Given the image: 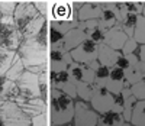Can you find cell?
Instances as JSON below:
<instances>
[{
	"instance_id": "obj_1",
	"label": "cell",
	"mask_w": 145,
	"mask_h": 126,
	"mask_svg": "<svg viewBox=\"0 0 145 126\" xmlns=\"http://www.w3.org/2000/svg\"><path fill=\"white\" fill-rule=\"evenodd\" d=\"M18 54L20 59L23 61L25 68L48 64V54H50V22H46L35 35L22 39L19 49H18Z\"/></svg>"
},
{
	"instance_id": "obj_2",
	"label": "cell",
	"mask_w": 145,
	"mask_h": 126,
	"mask_svg": "<svg viewBox=\"0 0 145 126\" xmlns=\"http://www.w3.org/2000/svg\"><path fill=\"white\" fill-rule=\"evenodd\" d=\"M76 100L68 94L51 89L50 100H48V113H50L51 125H65L71 123L74 119Z\"/></svg>"
},
{
	"instance_id": "obj_3",
	"label": "cell",
	"mask_w": 145,
	"mask_h": 126,
	"mask_svg": "<svg viewBox=\"0 0 145 126\" xmlns=\"http://www.w3.org/2000/svg\"><path fill=\"white\" fill-rule=\"evenodd\" d=\"M20 41L22 38L16 28L13 16H2L0 19V46L18 52Z\"/></svg>"
},
{
	"instance_id": "obj_4",
	"label": "cell",
	"mask_w": 145,
	"mask_h": 126,
	"mask_svg": "<svg viewBox=\"0 0 145 126\" xmlns=\"http://www.w3.org/2000/svg\"><path fill=\"white\" fill-rule=\"evenodd\" d=\"M39 15L41 13L38 12V9H36L33 2H28V0L18 2L13 19H15V23H16V28L20 33V38L25 35V32L29 29V26Z\"/></svg>"
},
{
	"instance_id": "obj_5",
	"label": "cell",
	"mask_w": 145,
	"mask_h": 126,
	"mask_svg": "<svg viewBox=\"0 0 145 126\" xmlns=\"http://www.w3.org/2000/svg\"><path fill=\"white\" fill-rule=\"evenodd\" d=\"M0 126H31V118L15 102L0 103Z\"/></svg>"
},
{
	"instance_id": "obj_6",
	"label": "cell",
	"mask_w": 145,
	"mask_h": 126,
	"mask_svg": "<svg viewBox=\"0 0 145 126\" xmlns=\"http://www.w3.org/2000/svg\"><path fill=\"white\" fill-rule=\"evenodd\" d=\"M16 86L19 89V99L18 100H25V99H36L41 97L39 91V77L29 70H25L23 74L16 81ZM16 100V102H18Z\"/></svg>"
},
{
	"instance_id": "obj_7",
	"label": "cell",
	"mask_w": 145,
	"mask_h": 126,
	"mask_svg": "<svg viewBox=\"0 0 145 126\" xmlns=\"http://www.w3.org/2000/svg\"><path fill=\"white\" fill-rule=\"evenodd\" d=\"M74 62L71 54L64 48V44L50 45V54H48V67L50 71H65Z\"/></svg>"
},
{
	"instance_id": "obj_8",
	"label": "cell",
	"mask_w": 145,
	"mask_h": 126,
	"mask_svg": "<svg viewBox=\"0 0 145 126\" xmlns=\"http://www.w3.org/2000/svg\"><path fill=\"white\" fill-rule=\"evenodd\" d=\"M90 104L99 115H103L106 112L113 110L115 96L110 91H107L105 87L93 84V93H91V99H90Z\"/></svg>"
},
{
	"instance_id": "obj_9",
	"label": "cell",
	"mask_w": 145,
	"mask_h": 126,
	"mask_svg": "<svg viewBox=\"0 0 145 126\" xmlns=\"http://www.w3.org/2000/svg\"><path fill=\"white\" fill-rule=\"evenodd\" d=\"M99 113L96 112L89 102L76 99V112L72 123L74 126H97Z\"/></svg>"
},
{
	"instance_id": "obj_10",
	"label": "cell",
	"mask_w": 145,
	"mask_h": 126,
	"mask_svg": "<svg viewBox=\"0 0 145 126\" xmlns=\"http://www.w3.org/2000/svg\"><path fill=\"white\" fill-rule=\"evenodd\" d=\"M50 83H51V89H57L59 91H63L68 94L72 99H77V90H76V84L71 80V75L68 70L65 71H50Z\"/></svg>"
},
{
	"instance_id": "obj_11",
	"label": "cell",
	"mask_w": 145,
	"mask_h": 126,
	"mask_svg": "<svg viewBox=\"0 0 145 126\" xmlns=\"http://www.w3.org/2000/svg\"><path fill=\"white\" fill-rule=\"evenodd\" d=\"M72 59L76 62H80V64H90L91 61H96L97 59V55H99V44L93 42L91 39H87L83 41L76 49L70 51Z\"/></svg>"
},
{
	"instance_id": "obj_12",
	"label": "cell",
	"mask_w": 145,
	"mask_h": 126,
	"mask_svg": "<svg viewBox=\"0 0 145 126\" xmlns=\"http://www.w3.org/2000/svg\"><path fill=\"white\" fill-rule=\"evenodd\" d=\"M48 20H58V22L78 20L76 3L74 2H54V5L51 6L50 19Z\"/></svg>"
},
{
	"instance_id": "obj_13",
	"label": "cell",
	"mask_w": 145,
	"mask_h": 126,
	"mask_svg": "<svg viewBox=\"0 0 145 126\" xmlns=\"http://www.w3.org/2000/svg\"><path fill=\"white\" fill-rule=\"evenodd\" d=\"M76 3V9H77V19L78 22H86V20H91V19H100L102 15V5L100 2H77Z\"/></svg>"
},
{
	"instance_id": "obj_14",
	"label": "cell",
	"mask_w": 145,
	"mask_h": 126,
	"mask_svg": "<svg viewBox=\"0 0 145 126\" xmlns=\"http://www.w3.org/2000/svg\"><path fill=\"white\" fill-rule=\"evenodd\" d=\"M15 103L31 119L35 118V116H38V115H41V113H44V112H48V102H45V100L41 99V97L18 100V102H15Z\"/></svg>"
},
{
	"instance_id": "obj_15",
	"label": "cell",
	"mask_w": 145,
	"mask_h": 126,
	"mask_svg": "<svg viewBox=\"0 0 145 126\" xmlns=\"http://www.w3.org/2000/svg\"><path fill=\"white\" fill-rule=\"evenodd\" d=\"M68 72L71 75V80L76 83H89L94 84V71L89 64H80V62H72L68 67Z\"/></svg>"
},
{
	"instance_id": "obj_16",
	"label": "cell",
	"mask_w": 145,
	"mask_h": 126,
	"mask_svg": "<svg viewBox=\"0 0 145 126\" xmlns=\"http://www.w3.org/2000/svg\"><path fill=\"white\" fill-rule=\"evenodd\" d=\"M128 35L125 33V31L122 29V26L118 23L115 25V26L109 28L106 31V35H105V45L110 46L113 49H116V51H122V48L125 45V42L128 41Z\"/></svg>"
},
{
	"instance_id": "obj_17",
	"label": "cell",
	"mask_w": 145,
	"mask_h": 126,
	"mask_svg": "<svg viewBox=\"0 0 145 126\" xmlns=\"http://www.w3.org/2000/svg\"><path fill=\"white\" fill-rule=\"evenodd\" d=\"M125 71L119 67H112L110 68V75H109V80L105 86V89L107 91H110L112 94H119L120 91L123 90L125 87Z\"/></svg>"
},
{
	"instance_id": "obj_18",
	"label": "cell",
	"mask_w": 145,
	"mask_h": 126,
	"mask_svg": "<svg viewBox=\"0 0 145 126\" xmlns=\"http://www.w3.org/2000/svg\"><path fill=\"white\" fill-rule=\"evenodd\" d=\"M102 5V15H100V26L103 29H109L118 25V16H116V12H115V5H113V0H103L100 2Z\"/></svg>"
},
{
	"instance_id": "obj_19",
	"label": "cell",
	"mask_w": 145,
	"mask_h": 126,
	"mask_svg": "<svg viewBox=\"0 0 145 126\" xmlns=\"http://www.w3.org/2000/svg\"><path fill=\"white\" fill-rule=\"evenodd\" d=\"M120 55H122V52H120V51H116V49L107 46L105 44H100L99 45L97 61L100 62L102 65H105V67H109V68L115 67L116 65V61H118V58Z\"/></svg>"
},
{
	"instance_id": "obj_20",
	"label": "cell",
	"mask_w": 145,
	"mask_h": 126,
	"mask_svg": "<svg viewBox=\"0 0 145 126\" xmlns=\"http://www.w3.org/2000/svg\"><path fill=\"white\" fill-rule=\"evenodd\" d=\"M86 39H87V33L77 26L74 29H71L68 33H65L63 44H64V48L70 52V51H72V49H76L83 41H86Z\"/></svg>"
},
{
	"instance_id": "obj_21",
	"label": "cell",
	"mask_w": 145,
	"mask_h": 126,
	"mask_svg": "<svg viewBox=\"0 0 145 126\" xmlns=\"http://www.w3.org/2000/svg\"><path fill=\"white\" fill-rule=\"evenodd\" d=\"M125 78H126V83L129 86L137 84L139 81H144L145 80V62L138 61L137 64L131 65L125 71Z\"/></svg>"
},
{
	"instance_id": "obj_22",
	"label": "cell",
	"mask_w": 145,
	"mask_h": 126,
	"mask_svg": "<svg viewBox=\"0 0 145 126\" xmlns=\"http://www.w3.org/2000/svg\"><path fill=\"white\" fill-rule=\"evenodd\" d=\"M123 122H125L123 116L120 113L110 110V112L103 113V115H99L97 126H122Z\"/></svg>"
},
{
	"instance_id": "obj_23",
	"label": "cell",
	"mask_w": 145,
	"mask_h": 126,
	"mask_svg": "<svg viewBox=\"0 0 145 126\" xmlns=\"http://www.w3.org/2000/svg\"><path fill=\"white\" fill-rule=\"evenodd\" d=\"M16 54V51H10V49H5L0 46V75H5L9 71L15 61Z\"/></svg>"
},
{
	"instance_id": "obj_24",
	"label": "cell",
	"mask_w": 145,
	"mask_h": 126,
	"mask_svg": "<svg viewBox=\"0 0 145 126\" xmlns=\"http://www.w3.org/2000/svg\"><path fill=\"white\" fill-rule=\"evenodd\" d=\"M25 70H26V68H25V65H23V61L20 59L19 54H16L13 64H12V67L9 68V71H7L5 75H6V78H7V80L16 83V81L19 80V77L23 74V71H25Z\"/></svg>"
},
{
	"instance_id": "obj_25",
	"label": "cell",
	"mask_w": 145,
	"mask_h": 126,
	"mask_svg": "<svg viewBox=\"0 0 145 126\" xmlns=\"http://www.w3.org/2000/svg\"><path fill=\"white\" fill-rule=\"evenodd\" d=\"M131 123L134 126H145V100H138L132 112Z\"/></svg>"
},
{
	"instance_id": "obj_26",
	"label": "cell",
	"mask_w": 145,
	"mask_h": 126,
	"mask_svg": "<svg viewBox=\"0 0 145 126\" xmlns=\"http://www.w3.org/2000/svg\"><path fill=\"white\" fill-rule=\"evenodd\" d=\"M141 15H135V13H128L122 20H120V26H122V29L125 31V33L132 38L134 36V31H135V26H137V22H138V18Z\"/></svg>"
},
{
	"instance_id": "obj_27",
	"label": "cell",
	"mask_w": 145,
	"mask_h": 126,
	"mask_svg": "<svg viewBox=\"0 0 145 126\" xmlns=\"http://www.w3.org/2000/svg\"><path fill=\"white\" fill-rule=\"evenodd\" d=\"M50 22V26L57 29L58 32H61L64 36L65 33H68L71 29H74L78 26V20H67V22H58V20H48Z\"/></svg>"
},
{
	"instance_id": "obj_28",
	"label": "cell",
	"mask_w": 145,
	"mask_h": 126,
	"mask_svg": "<svg viewBox=\"0 0 145 126\" xmlns=\"http://www.w3.org/2000/svg\"><path fill=\"white\" fill-rule=\"evenodd\" d=\"M76 90H77V99L83 100V102H89L91 99L93 93V84L89 83H76Z\"/></svg>"
},
{
	"instance_id": "obj_29",
	"label": "cell",
	"mask_w": 145,
	"mask_h": 126,
	"mask_svg": "<svg viewBox=\"0 0 145 126\" xmlns=\"http://www.w3.org/2000/svg\"><path fill=\"white\" fill-rule=\"evenodd\" d=\"M109 75H110V68L100 64L97 70H94V84L105 87L109 80Z\"/></svg>"
},
{
	"instance_id": "obj_30",
	"label": "cell",
	"mask_w": 145,
	"mask_h": 126,
	"mask_svg": "<svg viewBox=\"0 0 145 126\" xmlns=\"http://www.w3.org/2000/svg\"><path fill=\"white\" fill-rule=\"evenodd\" d=\"M132 38H134L139 45L145 44V18L142 15L138 18L137 26H135V31H134V36Z\"/></svg>"
},
{
	"instance_id": "obj_31",
	"label": "cell",
	"mask_w": 145,
	"mask_h": 126,
	"mask_svg": "<svg viewBox=\"0 0 145 126\" xmlns=\"http://www.w3.org/2000/svg\"><path fill=\"white\" fill-rule=\"evenodd\" d=\"M18 2L15 0H0V13L2 16H13Z\"/></svg>"
},
{
	"instance_id": "obj_32",
	"label": "cell",
	"mask_w": 145,
	"mask_h": 126,
	"mask_svg": "<svg viewBox=\"0 0 145 126\" xmlns=\"http://www.w3.org/2000/svg\"><path fill=\"white\" fill-rule=\"evenodd\" d=\"M125 5H126V9H128V13L142 15L144 2H141V0H125Z\"/></svg>"
},
{
	"instance_id": "obj_33",
	"label": "cell",
	"mask_w": 145,
	"mask_h": 126,
	"mask_svg": "<svg viewBox=\"0 0 145 126\" xmlns=\"http://www.w3.org/2000/svg\"><path fill=\"white\" fill-rule=\"evenodd\" d=\"M105 35H106V29H103L102 26H99V28L93 29L90 33H87V38H89V39H91L93 42L100 45V44L105 42Z\"/></svg>"
},
{
	"instance_id": "obj_34",
	"label": "cell",
	"mask_w": 145,
	"mask_h": 126,
	"mask_svg": "<svg viewBox=\"0 0 145 126\" xmlns=\"http://www.w3.org/2000/svg\"><path fill=\"white\" fill-rule=\"evenodd\" d=\"M31 126H51L50 113L44 112V113H41V115L32 118L31 119Z\"/></svg>"
},
{
	"instance_id": "obj_35",
	"label": "cell",
	"mask_w": 145,
	"mask_h": 126,
	"mask_svg": "<svg viewBox=\"0 0 145 126\" xmlns=\"http://www.w3.org/2000/svg\"><path fill=\"white\" fill-rule=\"evenodd\" d=\"M131 91L137 100H145V80L131 86Z\"/></svg>"
},
{
	"instance_id": "obj_36",
	"label": "cell",
	"mask_w": 145,
	"mask_h": 126,
	"mask_svg": "<svg viewBox=\"0 0 145 126\" xmlns=\"http://www.w3.org/2000/svg\"><path fill=\"white\" fill-rule=\"evenodd\" d=\"M100 26V19H91V20H86V22H78V28L83 29L86 33H90L93 29Z\"/></svg>"
},
{
	"instance_id": "obj_37",
	"label": "cell",
	"mask_w": 145,
	"mask_h": 126,
	"mask_svg": "<svg viewBox=\"0 0 145 126\" xmlns=\"http://www.w3.org/2000/svg\"><path fill=\"white\" fill-rule=\"evenodd\" d=\"M138 46H139V44L134 39V38H128V41L125 42V45H123V48H122V52L123 55H131V54H135V51L138 49Z\"/></svg>"
},
{
	"instance_id": "obj_38",
	"label": "cell",
	"mask_w": 145,
	"mask_h": 126,
	"mask_svg": "<svg viewBox=\"0 0 145 126\" xmlns=\"http://www.w3.org/2000/svg\"><path fill=\"white\" fill-rule=\"evenodd\" d=\"M64 41V35L61 32H58L57 29L50 26V45H55V44H61Z\"/></svg>"
},
{
	"instance_id": "obj_39",
	"label": "cell",
	"mask_w": 145,
	"mask_h": 126,
	"mask_svg": "<svg viewBox=\"0 0 145 126\" xmlns=\"http://www.w3.org/2000/svg\"><path fill=\"white\" fill-rule=\"evenodd\" d=\"M38 12L46 19H50V12H51V7H50V3L48 2H33Z\"/></svg>"
},
{
	"instance_id": "obj_40",
	"label": "cell",
	"mask_w": 145,
	"mask_h": 126,
	"mask_svg": "<svg viewBox=\"0 0 145 126\" xmlns=\"http://www.w3.org/2000/svg\"><path fill=\"white\" fill-rule=\"evenodd\" d=\"M113 96H115V107H113V110L122 115L123 106H125V99L122 97V94H120V93L119 94H113Z\"/></svg>"
},
{
	"instance_id": "obj_41",
	"label": "cell",
	"mask_w": 145,
	"mask_h": 126,
	"mask_svg": "<svg viewBox=\"0 0 145 126\" xmlns=\"http://www.w3.org/2000/svg\"><path fill=\"white\" fill-rule=\"evenodd\" d=\"M116 67H119V68H122L123 71H126L129 67H131V64H129V59H128V57L126 55H120L119 58H118V61H116Z\"/></svg>"
},
{
	"instance_id": "obj_42",
	"label": "cell",
	"mask_w": 145,
	"mask_h": 126,
	"mask_svg": "<svg viewBox=\"0 0 145 126\" xmlns=\"http://www.w3.org/2000/svg\"><path fill=\"white\" fill-rule=\"evenodd\" d=\"M135 55L138 57V59L141 62H145V44H142V45L138 46V49L135 51Z\"/></svg>"
},
{
	"instance_id": "obj_43",
	"label": "cell",
	"mask_w": 145,
	"mask_h": 126,
	"mask_svg": "<svg viewBox=\"0 0 145 126\" xmlns=\"http://www.w3.org/2000/svg\"><path fill=\"white\" fill-rule=\"evenodd\" d=\"M51 126H74V123H65V125H51Z\"/></svg>"
},
{
	"instance_id": "obj_44",
	"label": "cell",
	"mask_w": 145,
	"mask_h": 126,
	"mask_svg": "<svg viewBox=\"0 0 145 126\" xmlns=\"http://www.w3.org/2000/svg\"><path fill=\"white\" fill-rule=\"evenodd\" d=\"M122 126H134V125H132L131 122H123V125Z\"/></svg>"
},
{
	"instance_id": "obj_45",
	"label": "cell",
	"mask_w": 145,
	"mask_h": 126,
	"mask_svg": "<svg viewBox=\"0 0 145 126\" xmlns=\"http://www.w3.org/2000/svg\"><path fill=\"white\" fill-rule=\"evenodd\" d=\"M55 2H74V0H55Z\"/></svg>"
},
{
	"instance_id": "obj_46",
	"label": "cell",
	"mask_w": 145,
	"mask_h": 126,
	"mask_svg": "<svg viewBox=\"0 0 145 126\" xmlns=\"http://www.w3.org/2000/svg\"><path fill=\"white\" fill-rule=\"evenodd\" d=\"M142 16L145 18V2H144V10H142Z\"/></svg>"
},
{
	"instance_id": "obj_47",
	"label": "cell",
	"mask_w": 145,
	"mask_h": 126,
	"mask_svg": "<svg viewBox=\"0 0 145 126\" xmlns=\"http://www.w3.org/2000/svg\"><path fill=\"white\" fill-rule=\"evenodd\" d=\"M0 19H2V13H0Z\"/></svg>"
},
{
	"instance_id": "obj_48",
	"label": "cell",
	"mask_w": 145,
	"mask_h": 126,
	"mask_svg": "<svg viewBox=\"0 0 145 126\" xmlns=\"http://www.w3.org/2000/svg\"><path fill=\"white\" fill-rule=\"evenodd\" d=\"M141 2H145V0H141Z\"/></svg>"
}]
</instances>
